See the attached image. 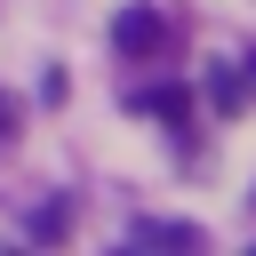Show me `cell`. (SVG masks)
I'll return each mask as SVG.
<instances>
[{"label":"cell","mask_w":256,"mask_h":256,"mask_svg":"<svg viewBox=\"0 0 256 256\" xmlns=\"http://www.w3.org/2000/svg\"><path fill=\"white\" fill-rule=\"evenodd\" d=\"M128 104H136V112H152V120H168V128H192V88H176V80H160V88H136Z\"/></svg>","instance_id":"obj_2"},{"label":"cell","mask_w":256,"mask_h":256,"mask_svg":"<svg viewBox=\"0 0 256 256\" xmlns=\"http://www.w3.org/2000/svg\"><path fill=\"white\" fill-rule=\"evenodd\" d=\"M248 72H256V64H248Z\"/></svg>","instance_id":"obj_6"},{"label":"cell","mask_w":256,"mask_h":256,"mask_svg":"<svg viewBox=\"0 0 256 256\" xmlns=\"http://www.w3.org/2000/svg\"><path fill=\"white\" fill-rule=\"evenodd\" d=\"M128 240H136V248H200V224H168V216H144V224H128Z\"/></svg>","instance_id":"obj_3"},{"label":"cell","mask_w":256,"mask_h":256,"mask_svg":"<svg viewBox=\"0 0 256 256\" xmlns=\"http://www.w3.org/2000/svg\"><path fill=\"white\" fill-rule=\"evenodd\" d=\"M8 136H16V96L0 88V144H8Z\"/></svg>","instance_id":"obj_5"},{"label":"cell","mask_w":256,"mask_h":256,"mask_svg":"<svg viewBox=\"0 0 256 256\" xmlns=\"http://www.w3.org/2000/svg\"><path fill=\"white\" fill-rule=\"evenodd\" d=\"M168 40H176V32H168V16H160V8H144V0H128V8L112 16V48H120L128 64H152V56H168Z\"/></svg>","instance_id":"obj_1"},{"label":"cell","mask_w":256,"mask_h":256,"mask_svg":"<svg viewBox=\"0 0 256 256\" xmlns=\"http://www.w3.org/2000/svg\"><path fill=\"white\" fill-rule=\"evenodd\" d=\"M72 232V200H40L32 208V240H64Z\"/></svg>","instance_id":"obj_4"}]
</instances>
